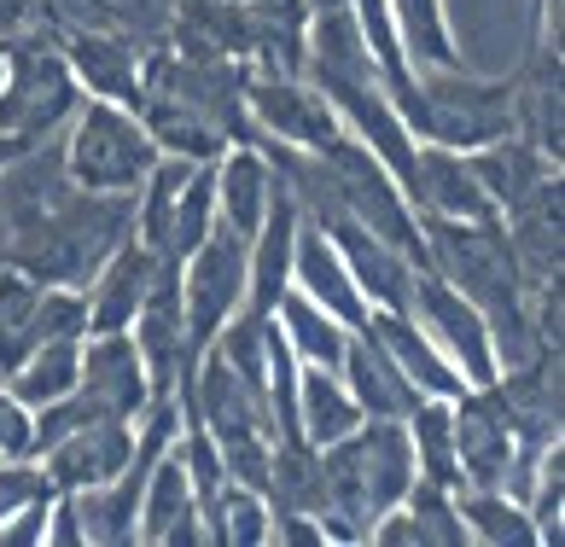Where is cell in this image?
<instances>
[{
	"label": "cell",
	"mask_w": 565,
	"mask_h": 547,
	"mask_svg": "<svg viewBox=\"0 0 565 547\" xmlns=\"http://www.w3.org/2000/svg\"><path fill=\"white\" fill-rule=\"evenodd\" d=\"M65 146H58V170H65L71 186L82 193H117V199H135L146 170L158 163V146L146 135L140 111L117 99H82L71 122H65Z\"/></svg>",
	"instance_id": "cell-2"
},
{
	"label": "cell",
	"mask_w": 565,
	"mask_h": 547,
	"mask_svg": "<svg viewBox=\"0 0 565 547\" xmlns=\"http://www.w3.org/2000/svg\"><path fill=\"white\" fill-rule=\"evenodd\" d=\"M309 12H327V7H344V0H303Z\"/></svg>",
	"instance_id": "cell-34"
},
{
	"label": "cell",
	"mask_w": 565,
	"mask_h": 547,
	"mask_svg": "<svg viewBox=\"0 0 565 547\" xmlns=\"http://www.w3.org/2000/svg\"><path fill=\"white\" fill-rule=\"evenodd\" d=\"M508 245L519 257V274H525V286H554L559 280V175L542 181L531 199H519L508 216Z\"/></svg>",
	"instance_id": "cell-19"
},
{
	"label": "cell",
	"mask_w": 565,
	"mask_h": 547,
	"mask_svg": "<svg viewBox=\"0 0 565 547\" xmlns=\"http://www.w3.org/2000/svg\"><path fill=\"white\" fill-rule=\"evenodd\" d=\"M204 536L216 547H263L268 541V501L245 483H227V490L204 507Z\"/></svg>",
	"instance_id": "cell-28"
},
{
	"label": "cell",
	"mask_w": 565,
	"mask_h": 547,
	"mask_svg": "<svg viewBox=\"0 0 565 547\" xmlns=\"http://www.w3.org/2000/svg\"><path fill=\"white\" fill-rule=\"evenodd\" d=\"M53 495V483L41 478L35 460H0V524H7L18 507H30V501Z\"/></svg>",
	"instance_id": "cell-31"
},
{
	"label": "cell",
	"mask_w": 565,
	"mask_h": 547,
	"mask_svg": "<svg viewBox=\"0 0 565 547\" xmlns=\"http://www.w3.org/2000/svg\"><path fill=\"white\" fill-rule=\"evenodd\" d=\"M396 35L403 53L414 58V71H449L455 65V35L444 18V0H391Z\"/></svg>",
	"instance_id": "cell-26"
},
{
	"label": "cell",
	"mask_w": 565,
	"mask_h": 547,
	"mask_svg": "<svg viewBox=\"0 0 565 547\" xmlns=\"http://www.w3.org/2000/svg\"><path fill=\"white\" fill-rule=\"evenodd\" d=\"M467 163H472L478 186L490 193L495 216H508L519 199H531L542 181H554V175H559V163H554V158H542L519 129H513V135H501V140H490V146H478V152H467Z\"/></svg>",
	"instance_id": "cell-20"
},
{
	"label": "cell",
	"mask_w": 565,
	"mask_h": 547,
	"mask_svg": "<svg viewBox=\"0 0 565 547\" xmlns=\"http://www.w3.org/2000/svg\"><path fill=\"white\" fill-rule=\"evenodd\" d=\"M76 105L82 88L53 35H35L24 24L0 41V135H12L18 146H41L53 129H65Z\"/></svg>",
	"instance_id": "cell-3"
},
{
	"label": "cell",
	"mask_w": 565,
	"mask_h": 547,
	"mask_svg": "<svg viewBox=\"0 0 565 547\" xmlns=\"http://www.w3.org/2000/svg\"><path fill=\"white\" fill-rule=\"evenodd\" d=\"M362 426V408H355V396L344 390L339 367H298V437L309 449H327L350 437Z\"/></svg>",
	"instance_id": "cell-21"
},
{
	"label": "cell",
	"mask_w": 565,
	"mask_h": 547,
	"mask_svg": "<svg viewBox=\"0 0 565 547\" xmlns=\"http://www.w3.org/2000/svg\"><path fill=\"white\" fill-rule=\"evenodd\" d=\"M321 234L339 245V257L350 268L355 291L367 298V309H408L414 303V274H420V262L408 257V250H396L391 239L367 234L362 222H350L344 210H332V216L316 222Z\"/></svg>",
	"instance_id": "cell-10"
},
{
	"label": "cell",
	"mask_w": 565,
	"mask_h": 547,
	"mask_svg": "<svg viewBox=\"0 0 565 547\" xmlns=\"http://www.w3.org/2000/svg\"><path fill=\"white\" fill-rule=\"evenodd\" d=\"M58 53L76 76V88H88V99H117V105H140V53L122 30H99V24H71L58 35Z\"/></svg>",
	"instance_id": "cell-12"
},
{
	"label": "cell",
	"mask_w": 565,
	"mask_h": 547,
	"mask_svg": "<svg viewBox=\"0 0 565 547\" xmlns=\"http://www.w3.org/2000/svg\"><path fill=\"white\" fill-rule=\"evenodd\" d=\"M268 199H275V163L263 158L257 140H239L216 158V222L227 234L250 239L268 216Z\"/></svg>",
	"instance_id": "cell-18"
},
{
	"label": "cell",
	"mask_w": 565,
	"mask_h": 547,
	"mask_svg": "<svg viewBox=\"0 0 565 547\" xmlns=\"http://www.w3.org/2000/svg\"><path fill=\"white\" fill-rule=\"evenodd\" d=\"M18 152H30V146H18L12 135H0V170H7V163H12Z\"/></svg>",
	"instance_id": "cell-33"
},
{
	"label": "cell",
	"mask_w": 565,
	"mask_h": 547,
	"mask_svg": "<svg viewBox=\"0 0 565 547\" xmlns=\"http://www.w3.org/2000/svg\"><path fill=\"white\" fill-rule=\"evenodd\" d=\"M129 454H135V419L106 414V419H88V426L65 431L58 443H47L35 454V466H41V478H47L53 490L82 495V490L111 483L122 466H129Z\"/></svg>",
	"instance_id": "cell-9"
},
{
	"label": "cell",
	"mask_w": 565,
	"mask_h": 547,
	"mask_svg": "<svg viewBox=\"0 0 565 547\" xmlns=\"http://www.w3.org/2000/svg\"><path fill=\"white\" fill-rule=\"evenodd\" d=\"M30 24V0H0V41Z\"/></svg>",
	"instance_id": "cell-32"
},
{
	"label": "cell",
	"mask_w": 565,
	"mask_h": 547,
	"mask_svg": "<svg viewBox=\"0 0 565 547\" xmlns=\"http://www.w3.org/2000/svg\"><path fill=\"white\" fill-rule=\"evenodd\" d=\"M460 490H519V443L490 385H467L449 403Z\"/></svg>",
	"instance_id": "cell-7"
},
{
	"label": "cell",
	"mask_w": 565,
	"mask_h": 547,
	"mask_svg": "<svg viewBox=\"0 0 565 547\" xmlns=\"http://www.w3.org/2000/svg\"><path fill=\"white\" fill-rule=\"evenodd\" d=\"M152 280H158L152 250H146L135 234L117 239L106 250V262L88 274V286H82V298H88V332H129V321L140 314Z\"/></svg>",
	"instance_id": "cell-13"
},
{
	"label": "cell",
	"mask_w": 565,
	"mask_h": 547,
	"mask_svg": "<svg viewBox=\"0 0 565 547\" xmlns=\"http://www.w3.org/2000/svg\"><path fill=\"white\" fill-rule=\"evenodd\" d=\"M408 314L431 332V344L455 362V373L467 378V385H490V378L501 373L495 362V339H490V321L478 314L449 280H437L431 268L414 274V303Z\"/></svg>",
	"instance_id": "cell-8"
},
{
	"label": "cell",
	"mask_w": 565,
	"mask_h": 547,
	"mask_svg": "<svg viewBox=\"0 0 565 547\" xmlns=\"http://www.w3.org/2000/svg\"><path fill=\"white\" fill-rule=\"evenodd\" d=\"M339 378H344V390L355 396L362 419H408V414H414V403H420V390L408 385V373L391 362L385 344L373 339L367 326H355L350 339H344Z\"/></svg>",
	"instance_id": "cell-15"
},
{
	"label": "cell",
	"mask_w": 565,
	"mask_h": 547,
	"mask_svg": "<svg viewBox=\"0 0 565 547\" xmlns=\"http://www.w3.org/2000/svg\"><path fill=\"white\" fill-rule=\"evenodd\" d=\"M245 117L250 135H268L291 152H321L339 135V111L309 76L291 71H245Z\"/></svg>",
	"instance_id": "cell-6"
},
{
	"label": "cell",
	"mask_w": 565,
	"mask_h": 547,
	"mask_svg": "<svg viewBox=\"0 0 565 547\" xmlns=\"http://www.w3.org/2000/svg\"><path fill=\"white\" fill-rule=\"evenodd\" d=\"M367 332L385 344V355L408 373V385L420 396H444V403H455V396L467 390V378L455 373V362L431 344V332L414 321L408 309H367Z\"/></svg>",
	"instance_id": "cell-16"
},
{
	"label": "cell",
	"mask_w": 565,
	"mask_h": 547,
	"mask_svg": "<svg viewBox=\"0 0 565 547\" xmlns=\"http://www.w3.org/2000/svg\"><path fill=\"white\" fill-rule=\"evenodd\" d=\"M0 460H35V408L0 385Z\"/></svg>",
	"instance_id": "cell-30"
},
{
	"label": "cell",
	"mask_w": 565,
	"mask_h": 547,
	"mask_svg": "<svg viewBox=\"0 0 565 547\" xmlns=\"http://www.w3.org/2000/svg\"><path fill=\"white\" fill-rule=\"evenodd\" d=\"M76 390H88L94 403L117 419H135L152 403V385H146V367H140V350H135L129 332H88V339H82Z\"/></svg>",
	"instance_id": "cell-14"
},
{
	"label": "cell",
	"mask_w": 565,
	"mask_h": 547,
	"mask_svg": "<svg viewBox=\"0 0 565 547\" xmlns=\"http://www.w3.org/2000/svg\"><path fill=\"white\" fill-rule=\"evenodd\" d=\"M275 321L286 332V344L298 362L309 367H339V355H344V339H350V326L339 321V314H327L316 298H303L298 286H286L280 291V303H275Z\"/></svg>",
	"instance_id": "cell-22"
},
{
	"label": "cell",
	"mask_w": 565,
	"mask_h": 547,
	"mask_svg": "<svg viewBox=\"0 0 565 547\" xmlns=\"http://www.w3.org/2000/svg\"><path fill=\"white\" fill-rule=\"evenodd\" d=\"M175 286H181V321H186V344L193 355L211 350L227 314L245 309V239L227 234L216 222L211 239L193 245L175 262Z\"/></svg>",
	"instance_id": "cell-5"
},
{
	"label": "cell",
	"mask_w": 565,
	"mask_h": 547,
	"mask_svg": "<svg viewBox=\"0 0 565 547\" xmlns=\"http://www.w3.org/2000/svg\"><path fill=\"white\" fill-rule=\"evenodd\" d=\"M513 76L484 82V76H460V65L449 71H420V122L414 135L449 152H478L501 135H513Z\"/></svg>",
	"instance_id": "cell-4"
},
{
	"label": "cell",
	"mask_w": 565,
	"mask_h": 547,
	"mask_svg": "<svg viewBox=\"0 0 565 547\" xmlns=\"http://www.w3.org/2000/svg\"><path fill=\"white\" fill-rule=\"evenodd\" d=\"M408 204L414 216H437V222H484L495 216L490 193L478 186L467 152L420 140L414 146V181H408Z\"/></svg>",
	"instance_id": "cell-11"
},
{
	"label": "cell",
	"mask_w": 565,
	"mask_h": 547,
	"mask_svg": "<svg viewBox=\"0 0 565 547\" xmlns=\"http://www.w3.org/2000/svg\"><path fill=\"white\" fill-rule=\"evenodd\" d=\"M460 518H467V536L484 547H542L536 524L525 513V501L513 490H460Z\"/></svg>",
	"instance_id": "cell-24"
},
{
	"label": "cell",
	"mask_w": 565,
	"mask_h": 547,
	"mask_svg": "<svg viewBox=\"0 0 565 547\" xmlns=\"http://www.w3.org/2000/svg\"><path fill=\"white\" fill-rule=\"evenodd\" d=\"M291 286H298L303 298H316L327 314H339L350 332L367 326V298L355 291L339 245H332L316 222H298V239H291Z\"/></svg>",
	"instance_id": "cell-17"
},
{
	"label": "cell",
	"mask_w": 565,
	"mask_h": 547,
	"mask_svg": "<svg viewBox=\"0 0 565 547\" xmlns=\"http://www.w3.org/2000/svg\"><path fill=\"white\" fill-rule=\"evenodd\" d=\"M455 495H460V490H444V483H426V478L408 483L403 507L414 513V530H420V541H431V547H460V541H472Z\"/></svg>",
	"instance_id": "cell-29"
},
{
	"label": "cell",
	"mask_w": 565,
	"mask_h": 547,
	"mask_svg": "<svg viewBox=\"0 0 565 547\" xmlns=\"http://www.w3.org/2000/svg\"><path fill=\"white\" fill-rule=\"evenodd\" d=\"M211 227H216V158L186 170L175 216H170V239H163V262H181L193 245L211 239Z\"/></svg>",
	"instance_id": "cell-27"
},
{
	"label": "cell",
	"mask_w": 565,
	"mask_h": 547,
	"mask_svg": "<svg viewBox=\"0 0 565 547\" xmlns=\"http://www.w3.org/2000/svg\"><path fill=\"white\" fill-rule=\"evenodd\" d=\"M420 245H426V268L437 274V280H449L460 298H467L490 321V339H495V362L501 367L531 362V355H554V350H536L531 286H525V274H519V257H513V245H508L501 216H484V222H437V216H420Z\"/></svg>",
	"instance_id": "cell-1"
},
{
	"label": "cell",
	"mask_w": 565,
	"mask_h": 547,
	"mask_svg": "<svg viewBox=\"0 0 565 547\" xmlns=\"http://www.w3.org/2000/svg\"><path fill=\"white\" fill-rule=\"evenodd\" d=\"M408 449H414V478L460 490V466H455V426H449V403L444 396H420L414 414L403 419Z\"/></svg>",
	"instance_id": "cell-25"
},
{
	"label": "cell",
	"mask_w": 565,
	"mask_h": 547,
	"mask_svg": "<svg viewBox=\"0 0 565 547\" xmlns=\"http://www.w3.org/2000/svg\"><path fill=\"white\" fill-rule=\"evenodd\" d=\"M76 373H82V339H41L24 362L0 378V385H7L18 403L47 408V403H58V396L76 390Z\"/></svg>",
	"instance_id": "cell-23"
}]
</instances>
